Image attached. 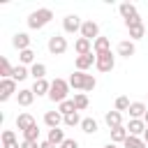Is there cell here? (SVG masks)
Here are the masks:
<instances>
[{
	"mask_svg": "<svg viewBox=\"0 0 148 148\" xmlns=\"http://www.w3.org/2000/svg\"><path fill=\"white\" fill-rule=\"evenodd\" d=\"M53 18V12L49 7H42V9H35L30 16H28V28L30 30H42L49 21Z\"/></svg>",
	"mask_w": 148,
	"mask_h": 148,
	"instance_id": "cell-1",
	"label": "cell"
},
{
	"mask_svg": "<svg viewBox=\"0 0 148 148\" xmlns=\"http://www.w3.org/2000/svg\"><path fill=\"white\" fill-rule=\"evenodd\" d=\"M67 92H69V81H65V79H53L51 81V90H49V99L51 102L62 104L67 99Z\"/></svg>",
	"mask_w": 148,
	"mask_h": 148,
	"instance_id": "cell-2",
	"label": "cell"
},
{
	"mask_svg": "<svg viewBox=\"0 0 148 148\" xmlns=\"http://www.w3.org/2000/svg\"><path fill=\"white\" fill-rule=\"evenodd\" d=\"M46 46H49V53H53V56H62V53L67 51V39H65L62 35H51L49 42H46Z\"/></svg>",
	"mask_w": 148,
	"mask_h": 148,
	"instance_id": "cell-3",
	"label": "cell"
},
{
	"mask_svg": "<svg viewBox=\"0 0 148 148\" xmlns=\"http://www.w3.org/2000/svg\"><path fill=\"white\" fill-rule=\"evenodd\" d=\"M113 65H116V58H113V53H111V51H106V53H97L95 67H97L99 72H111V69H113Z\"/></svg>",
	"mask_w": 148,
	"mask_h": 148,
	"instance_id": "cell-4",
	"label": "cell"
},
{
	"mask_svg": "<svg viewBox=\"0 0 148 148\" xmlns=\"http://www.w3.org/2000/svg\"><path fill=\"white\" fill-rule=\"evenodd\" d=\"M81 25H83V21L76 16V14H67L65 18H62V30L65 32H81Z\"/></svg>",
	"mask_w": 148,
	"mask_h": 148,
	"instance_id": "cell-5",
	"label": "cell"
},
{
	"mask_svg": "<svg viewBox=\"0 0 148 148\" xmlns=\"http://www.w3.org/2000/svg\"><path fill=\"white\" fill-rule=\"evenodd\" d=\"M81 37L95 42V39L99 37V25H97L95 21H83V25H81Z\"/></svg>",
	"mask_w": 148,
	"mask_h": 148,
	"instance_id": "cell-6",
	"label": "cell"
},
{
	"mask_svg": "<svg viewBox=\"0 0 148 148\" xmlns=\"http://www.w3.org/2000/svg\"><path fill=\"white\" fill-rule=\"evenodd\" d=\"M16 92V81L14 79H2L0 81V102H7Z\"/></svg>",
	"mask_w": 148,
	"mask_h": 148,
	"instance_id": "cell-7",
	"label": "cell"
},
{
	"mask_svg": "<svg viewBox=\"0 0 148 148\" xmlns=\"http://www.w3.org/2000/svg\"><path fill=\"white\" fill-rule=\"evenodd\" d=\"M146 127H148V125H146L143 118H132V120L127 123V134H130V136H141V134L146 132Z\"/></svg>",
	"mask_w": 148,
	"mask_h": 148,
	"instance_id": "cell-8",
	"label": "cell"
},
{
	"mask_svg": "<svg viewBox=\"0 0 148 148\" xmlns=\"http://www.w3.org/2000/svg\"><path fill=\"white\" fill-rule=\"evenodd\" d=\"M12 44H14V49H18V53H21V51L30 49V35H28V32H16V35L12 37Z\"/></svg>",
	"mask_w": 148,
	"mask_h": 148,
	"instance_id": "cell-9",
	"label": "cell"
},
{
	"mask_svg": "<svg viewBox=\"0 0 148 148\" xmlns=\"http://www.w3.org/2000/svg\"><path fill=\"white\" fill-rule=\"evenodd\" d=\"M97 60L95 53H88V56H76V72H86L88 67H92Z\"/></svg>",
	"mask_w": 148,
	"mask_h": 148,
	"instance_id": "cell-10",
	"label": "cell"
},
{
	"mask_svg": "<svg viewBox=\"0 0 148 148\" xmlns=\"http://www.w3.org/2000/svg\"><path fill=\"white\" fill-rule=\"evenodd\" d=\"M44 123L49 125V130H53V127H58L60 123H65V116H62L60 111H46V113H44Z\"/></svg>",
	"mask_w": 148,
	"mask_h": 148,
	"instance_id": "cell-11",
	"label": "cell"
},
{
	"mask_svg": "<svg viewBox=\"0 0 148 148\" xmlns=\"http://www.w3.org/2000/svg\"><path fill=\"white\" fill-rule=\"evenodd\" d=\"M104 123L109 125V130H116V127H120L123 125V113L120 111H106V116H104Z\"/></svg>",
	"mask_w": 148,
	"mask_h": 148,
	"instance_id": "cell-12",
	"label": "cell"
},
{
	"mask_svg": "<svg viewBox=\"0 0 148 148\" xmlns=\"http://www.w3.org/2000/svg\"><path fill=\"white\" fill-rule=\"evenodd\" d=\"M32 125H37V123H35V118H32V116H30L28 111H23V113H18V116H16V127H18L21 132L30 130Z\"/></svg>",
	"mask_w": 148,
	"mask_h": 148,
	"instance_id": "cell-13",
	"label": "cell"
},
{
	"mask_svg": "<svg viewBox=\"0 0 148 148\" xmlns=\"http://www.w3.org/2000/svg\"><path fill=\"white\" fill-rule=\"evenodd\" d=\"M74 51H76L79 56H88V53H92V42L86 39V37H79V39L74 42Z\"/></svg>",
	"mask_w": 148,
	"mask_h": 148,
	"instance_id": "cell-14",
	"label": "cell"
},
{
	"mask_svg": "<svg viewBox=\"0 0 148 148\" xmlns=\"http://www.w3.org/2000/svg\"><path fill=\"white\" fill-rule=\"evenodd\" d=\"M65 139H67V136H65V132H62L60 127H53V130H49V136H46V141H51L56 148H60V146L65 143Z\"/></svg>",
	"mask_w": 148,
	"mask_h": 148,
	"instance_id": "cell-15",
	"label": "cell"
},
{
	"mask_svg": "<svg viewBox=\"0 0 148 148\" xmlns=\"http://www.w3.org/2000/svg\"><path fill=\"white\" fill-rule=\"evenodd\" d=\"M16 99H18L21 106H30V104L35 102V92H32V88H23V90H18V92H16Z\"/></svg>",
	"mask_w": 148,
	"mask_h": 148,
	"instance_id": "cell-16",
	"label": "cell"
},
{
	"mask_svg": "<svg viewBox=\"0 0 148 148\" xmlns=\"http://www.w3.org/2000/svg\"><path fill=\"white\" fill-rule=\"evenodd\" d=\"M106 51H111V42H109V37H97V39L92 42V53L97 56V53H106Z\"/></svg>",
	"mask_w": 148,
	"mask_h": 148,
	"instance_id": "cell-17",
	"label": "cell"
},
{
	"mask_svg": "<svg viewBox=\"0 0 148 148\" xmlns=\"http://www.w3.org/2000/svg\"><path fill=\"white\" fill-rule=\"evenodd\" d=\"M134 53H136V46H134V42H132V39H125V42H120V44H118V56L130 58V56H134Z\"/></svg>",
	"mask_w": 148,
	"mask_h": 148,
	"instance_id": "cell-18",
	"label": "cell"
},
{
	"mask_svg": "<svg viewBox=\"0 0 148 148\" xmlns=\"http://www.w3.org/2000/svg\"><path fill=\"white\" fill-rule=\"evenodd\" d=\"M2 148H21V143L16 141V134L12 130H5L2 132Z\"/></svg>",
	"mask_w": 148,
	"mask_h": 148,
	"instance_id": "cell-19",
	"label": "cell"
},
{
	"mask_svg": "<svg viewBox=\"0 0 148 148\" xmlns=\"http://www.w3.org/2000/svg\"><path fill=\"white\" fill-rule=\"evenodd\" d=\"M127 111H130V116H132V118H143V116H146V111H148V106H146L143 102H132Z\"/></svg>",
	"mask_w": 148,
	"mask_h": 148,
	"instance_id": "cell-20",
	"label": "cell"
},
{
	"mask_svg": "<svg viewBox=\"0 0 148 148\" xmlns=\"http://www.w3.org/2000/svg\"><path fill=\"white\" fill-rule=\"evenodd\" d=\"M49 90H51V83L46 81V79H39V81H35L32 83V92L39 97V95H49Z\"/></svg>",
	"mask_w": 148,
	"mask_h": 148,
	"instance_id": "cell-21",
	"label": "cell"
},
{
	"mask_svg": "<svg viewBox=\"0 0 148 148\" xmlns=\"http://www.w3.org/2000/svg\"><path fill=\"white\" fill-rule=\"evenodd\" d=\"M130 134H127V127H116V130H111V143H125V139H127Z\"/></svg>",
	"mask_w": 148,
	"mask_h": 148,
	"instance_id": "cell-22",
	"label": "cell"
},
{
	"mask_svg": "<svg viewBox=\"0 0 148 148\" xmlns=\"http://www.w3.org/2000/svg\"><path fill=\"white\" fill-rule=\"evenodd\" d=\"M30 76H32L35 81L46 79V65H44V62H35V65L30 67Z\"/></svg>",
	"mask_w": 148,
	"mask_h": 148,
	"instance_id": "cell-23",
	"label": "cell"
},
{
	"mask_svg": "<svg viewBox=\"0 0 148 148\" xmlns=\"http://www.w3.org/2000/svg\"><path fill=\"white\" fill-rule=\"evenodd\" d=\"M83 83H86V74H83V72H74V74L69 76V86H72L74 90H83Z\"/></svg>",
	"mask_w": 148,
	"mask_h": 148,
	"instance_id": "cell-24",
	"label": "cell"
},
{
	"mask_svg": "<svg viewBox=\"0 0 148 148\" xmlns=\"http://www.w3.org/2000/svg\"><path fill=\"white\" fill-rule=\"evenodd\" d=\"M118 9H120V16H123L125 21H130L132 16H136V7H134L132 2H123V5L118 7Z\"/></svg>",
	"mask_w": 148,
	"mask_h": 148,
	"instance_id": "cell-25",
	"label": "cell"
},
{
	"mask_svg": "<svg viewBox=\"0 0 148 148\" xmlns=\"http://www.w3.org/2000/svg\"><path fill=\"white\" fill-rule=\"evenodd\" d=\"M88 95L86 92H74V106H76V111H83V109H88Z\"/></svg>",
	"mask_w": 148,
	"mask_h": 148,
	"instance_id": "cell-26",
	"label": "cell"
},
{
	"mask_svg": "<svg viewBox=\"0 0 148 148\" xmlns=\"http://www.w3.org/2000/svg\"><path fill=\"white\" fill-rule=\"evenodd\" d=\"M18 60H21V65H35V51L32 49H25V51H21L18 53Z\"/></svg>",
	"mask_w": 148,
	"mask_h": 148,
	"instance_id": "cell-27",
	"label": "cell"
},
{
	"mask_svg": "<svg viewBox=\"0 0 148 148\" xmlns=\"http://www.w3.org/2000/svg\"><path fill=\"white\" fill-rule=\"evenodd\" d=\"M12 74H14V67L9 65V60L7 58H0V76L2 79H12Z\"/></svg>",
	"mask_w": 148,
	"mask_h": 148,
	"instance_id": "cell-28",
	"label": "cell"
},
{
	"mask_svg": "<svg viewBox=\"0 0 148 148\" xmlns=\"http://www.w3.org/2000/svg\"><path fill=\"white\" fill-rule=\"evenodd\" d=\"M28 76H30V69H28L25 65H16V67H14V74H12L14 81H23V79H28Z\"/></svg>",
	"mask_w": 148,
	"mask_h": 148,
	"instance_id": "cell-29",
	"label": "cell"
},
{
	"mask_svg": "<svg viewBox=\"0 0 148 148\" xmlns=\"http://www.w3.org/2000/svg\"><path fill=\"white\" fill-rule=\"evenodd\" d=\"M81 130H83L86 134H95V132H97V120H95V118H83V120H81Z\"/></svg>",
	"mask_w": 148,
	"mask_h": 148,
	"instance_id": "cell-30",
	"label": "cell"
},
{
	"mask_svg": "<svg viewBox=\"0 0 148 148\" xmlns=\"http://www.w3.org/2000/svg\"><path fill=\"white\" fill-rule=\"evenodd\" d=\"M123 146H125V148H148V146H146V141H143L141 136H127Z\"/></svg>",
	"mask_w": 148,
	"mask_h": 148,
	"instance_id": "cell-31",
	"label": "cell"
},
{
	"mask_svg": "<svg viewBox=\"0 0 148 148\" xmlns=\"http://www.w3.org/2000/svg\"><path fill=\"white\" fill-rule=\"evenodd\" d=\"M127 30H130V37H132V42H134V39H141V37L146 35V25H143V23H139V25H130Z\"/></svg>",
	"mask_w": 148,
	"mask_h": 148,
	"instance_id": "cell-32",
	"label": "cell"
},
{
	"mask_svg": "<svg viewBox=\"0 0 148 148\" xmlns=\"http://www.w3.org/2000/svg\"><path fill=\"white\" fill-rule=\"evenodd\" d=\"M58 111L62 116H69V113H76V106H74V99H65L62 104H58Z\"/></svg>",
	"mask_w": 148,
	"mask_h": 148,
	"instance_id": "cell-33",
	"label": "cell"
},
{
	"mask_svg": "<svg viewBox=\"0 0 148 148\" xmlns=\"http://www.w3.org/2000/svg\"><path fill=\"white\" fill-rule=\"evenodd\" d=\"M23 139H25V141H39V130H37V125H32L30 130H25V132H23Z\"/></svg>",
	"mask_w": 148,
	"mask_h": 148,
	"instance_id": "cell-34",
	"label": "cell"
},
{
	"mask_svg": "<svg viewBox=\"0 0 148 148\" xmlns=\"http://www.w3.org/2000/svg\"><path fill=\"white\" fill-rule=\"evenodd\" d=\"M130 104H132V102H130L125 95L116 97V111H127V109H130Z\"/></svg>",
	"mask_w": 148,
	"mask_h": 148,
	"instance_id": "cell-35",
	"label": "cell"
},
{
	"mask_svg": "<svg viewBox=\"0 0 148 148\" xmlns=\"http://www.w3.org/2000/svg\"><path fill=\"white\" fill-rule=\"evenodd\" d=\"M95 86H97V81H95V76H92V74H86V83H83V92H92V90H95Z\"/></svg>",
	"mask_w": 148,
	"mask_h": 148,
	"instance_id": "cell-36",
	"label": "cell"
},
{
	"mask_svg": "<svg viewBox=\"0 0 148 148\" xmlns=\"http://www.w3.org/2000/svg\"><path fill=\"white\" fill-rule=\"evenodd\" d=\"M65 125H67V127H74V125H81V118H79V111H76V113H69V116H65Z\"/></svg>",
	"mask_w": 148,
	"mask_h": 148,
	"instance_id": "cell-37",
	"label": "cell"
},
{
	"mask_svg": "<svg viewBox=\"0 0 148 148\" xmlns=\"http://www.w3.org/2000/svg\"><path fill=\"white\" fill-rule=\"evenodd\" d=\"M60 148H79V141L76 139H65V143Z\"/></svg>",
	"mask_w": 148,
	"mask_h": 148,
	"instance_id": "cell-38",
	"label": "cell"
},
{
	"mask_svg": "<svg viewBox=\"0 0 148 148\" xmlns=\"http://www.w3.org/2000/svg\"><path fill=\"white\" fill-rule=\"evenodd\" d=\"M139 23H143V21H141V16H139V14H136V16H132V18H130V21H125V25H127V28H130V25H139Z\"/></svg>",
	"mask_w": 148,
	"mask_h": 148,
	"instance_id": "cell-39",
	"label": "cell"
},
{
	"mask_svg": "<svg viewBox=\"0 0 148 148\" xmlns=\"http://www.w3.org/2000/svg\"><path fill=\"white\" fill-rule=\"evenodd\" d=\"M21 148H39V141H21Z\"/></svg>",
	"mask_w": 148,
	"mask_h": 148,
	"instance_id": "cell-40",
	"label": "cell"
},
{
	"mask_svg": "<svg viewBox=\"0 0 148 148\" xmlns=\"http://www.w3.org/2000/svg\"><path fill=\"white\" fill-rule=\"evenodd\" d=\"M39 148H56L51 141H39Z\"/></svg>",
	"mask_w": 148,
	"mask_h": 148,
	"instance_id": "cell-41",
	"label": "cell"
},
{
	"mask_svg": "<svg viewBox=\"0 0 148 148\" xmlns=\"http://www.w3.org/2000/svg\"><path fill=\"white\" fill-rule=\"evenodd\" d=\"M143 141H146V146H148V127H146V132H143Z\"/></svg>",
	"mask_w": 148,
	"mask_h": 148,
	"instance_id": "cell-42",
	"label": "cell"
},
{
	"mask_svg": "<svg viewBox=\"0 0 148 148\" xmlns=\"http://www.w3.org/2000/svg\"><path fill=\"white\" fill-rule=\"evenodd\" d=\"M104 148H116V143H106V146H104Z\"/></svg>",
	"mask_w": 148,
	"mask_h": 148,
	"instance_id": "cell-43",
	"label": "cell"
},
{
	"mask_svg": "<svg viewBox=\"0 0 148 148\" xmlns=\"http://www.w3.org/2000/svg\"><path fill=\"white\" fill-rule=\"evenodd\" d=\"M143 120H146V125H148V111H146V116H143Z\"/></svg>",
	"mask_w": 148,
	"mask_h": 148,
	"instance_id": "cell-44",
	"label": "cell"
},
{
	"mask_svg": "<svg viewBox=\"0 0 148 148\" xmlns=\"http://www.w3.org/2000/svg\"><path fill=\"white\" fill-rule=\"evenodd\" d=\"M116 148H125V146H116Z\"/></svg>",
	"mask_w": 148,
	"mask_h": 148,
	"instance_id": "cell-45",
	"label": "cell"
}]
</instances>
